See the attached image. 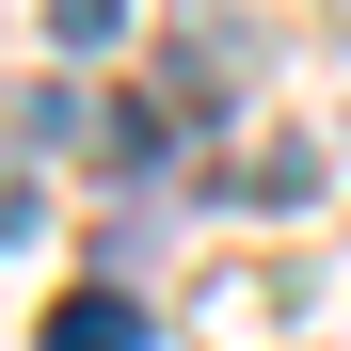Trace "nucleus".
<instances>
[{"mask_svg":"<svg viewBox=\"0 0 351 351\" xmlns=\"http://www.w3.org/2000/svg\"><path fill=\"white\" fill-rule=\"evenodd\" d=\"M48 351H160V335H144L128 287H64V304H48Z\"/></svg>","mask_w":351,"mask_h":351,"instance_id":"obj_1","label":"nucleus"},{"mask_svg":"<svg viewBox=\"0 0 351 351\" xmlns=\"http://www.w3.org/2000/svg\"><path fill=\"white\" fill-rule=\"evenodd\" d=\"M48 32H64V48H112V32H128V0H48Z\"/></svg>","mask_w":351,"mask_h":351,"instance_id":"obj_2","label":"nucleus"}]
</instances>
